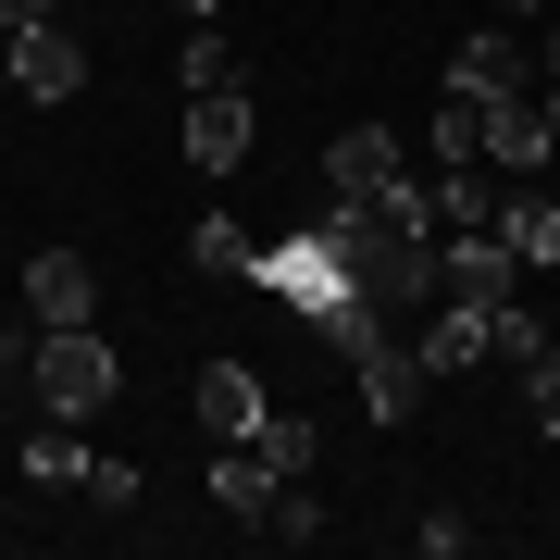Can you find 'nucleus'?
Segmentation results:
<instances>
[{
  "mask_svg": "<svg viewBox=\"0 0 560 560\" xmlns=\"http://www.w3.org/2000/svg\"><path fill=\"white\" fill-rule=\"evenodd\" d=\"M249 287L261 300H287L300 324H337L361 300V275H349V237H337V212L300 224V237H275V249H249Z\"/></svg>",
  "mask_w": 560,
  "mask_h": 560,
  "instance_id": "f257e3e1",
  "label": "nucleus"
},
{
  "mask_svg": "<svg viewBox=\"0 0 560 560\" xmlns=\"http://www.w3.org/2000/svg\"><path fill=\"white\" fill-rule=\"evenodd\" d=\"M38 411H62V423H88V411H113V386H125V361H113V337L101 324H38Z\"/></svg>",
  "mask_w": 560,
  "mask_h": 560,
  "instance_id": "f03ea898",
  "label": "nucleus"
},
{
  "mask_svg": "<svg viewBox=\"0 0 560 560\" xmlns=\"http://www.w3.org/2000/svg\"><path fill=\"white\" fill-rule=\"evenodd\" d=\"M523 88H536V50L511 38V25H460V50H448V101H523Z\"/></svg>",
  "mask_w": 560,
  "mask_h": 560,
  "instance_id": "7ed1b4c3",
  "label": "nucleus"
},
{
  "mask_svg": "<svg viewBox=\"0 0 560 560\" xmlns=\"http://www.w3.org/2000/svg\"><path fill=\"white\" fill-rule=\"evenodd\" d=\"M249 125H261L249 75L237 88H187V162H200V175H237V162H249Z\"/></svg>",
  "mask_w": 560,
  "mask_h": 560,
  "instance_id": "20e7f679",
  "label": "nucleus"
},
{
  "mask_svg": "<svg viewBox=\"0 0 560 560\" xmlns=\"http://www.w3.org/2000/svg\"><path fill=\"white\" fill-rule=\"evenodd\" d=\"M75 88H88V38H75V25H13V101H75Z\"/></svg>",
  "mask_w": 560,
  "mask_h": 560,
  "instance_id": "39448f33",
  "label": "nucleus"
},
{
  "mask_svg": "<svg viewBox=\"0 0 560 560\" xmlns=\"http://www.w3.org/2000/svg\"><path fill=\"white\" fill-rule=\"evenodd\" d=\"M399 125H337L324 138V200H374V187H399Z\"/></svg>",
  "mask_w": 560,
  "mask_h": 560,
  "instance_id": "423d86ee",
  "label": "nucleus"
},
{
  "mask_svg": "<svg viewBox=\"0 0 560 560\" xmlns=\"http://www.w3.org/2000/svg\"><path fill=\"white\" fill-rule=\"evenodd\" d=\"M499 162L486 150H460V162H436V175H423V200H436V237H486V224H499Z\"/></svg>",
  "mask_w": 560,
  "mask_h": 560,
  "instance_id": "0eeeda50",
  "label": "nucleus"
},
{
  "mask_svg": "<svg viewBox=\"0 0 560 560\" xmlns=\"http://www.w3.org/2000/svg\"><path fill=\"white\" fill-rule=\"evenodd\" d=\"M486 324H499V300H436V312H423V337H411V361H423L436 386H460V374L486 361Z\"/></svg>",
  "mask_w": 560,
  "mask_h": 560,
  "instance_id": "6e6552de",
  "label": "nucleus"
},
{
  "mask_svg": "<svg viewBox=\"0 0 560 560\" xmlns=\"http://www.w3.org/2000/svg\"><path fill=\"white\" fill-rule=\"evenodd\" d=\"M349 374H361V411H374V423H411V411H423V386H436V374L411 361V337H399V324H386V337L349 361Z\"/></svg>",
  "mask_w": 560,
  "mask_h": 560,
  "instance_id": "1a4fd4ad",
  "label": "nucleus"
},
{
  "mask_svg": "<svg viewBox=\"0 0 560 560\" xmlns=\"http://www.w3.org/2000/svg\"><path fill=\"white\" fill-rule=\"evenodd\" d=\"M25 312L38 324H101V275H88L75 249H38L25 261Z\"/></svg>",
  "mask_w": 560,
  "mask_h": 560,
  "instance_id": "9d476101",
  "label": "nucleus"
},
{
  "mask_svg": "<svg viewBox=\"0 0 560 560\" xmlns=\"http://www.w3.org/2000/svg\"><path fill=\"white\" fill-rule=\"evenodd\" d=\"M486 162H499V175H548V101L536 88H523V101H486Z\"/></svg>",
  "mask_w": 560,
  "mask_h": 560,
  "instance_id": "9b49d317",
  "label": "nucleus"
},
{
  "mask_svg": "<svg viewBox=\"0 0 560 560\" xmlns=\"http://www.w3.org/2000/svg\"><path fill=\"white\" fill-rule=\"evenodd\" d=\"M261 411H275V399H261L249 361H200V423H212V448H224V436H261Z\"/></svg>",
  "mask_w": 560,
  "mask_h": 560,
  "instance_id": "f8f14e48",
  "label": "nucleus"
},
{
  "mask_svg": "<svg viewBox=\"0 0 560 560\" xmlns=\"http://www.w3.org/2000/svg\"><path fill=\"white\" fill-rule=\"evenodd\" d=\"M499 237H511L523 275H536V261H560V200H548L536 175H511V187H499Z\"/></svg>",
  "mask_w": 560,
  "mask_h": 560,
  "instance_id": "ddd939ff",
  "label": "nucleus"
},
{
  "mask_svg": "<svg viewBox=\"0 0 560 560\" xmlns=\"http://www.w3.org/2000/svg\"><path fill=\"white\" fill-rule=\"evenodd\" d=\"M511 275H523V261H511L499 224H486V237H448V287H436V300H511Z\"/></svg>",
  "mask_w": 560,
  "mask_h": 560,
  "instance_id": "4468645a",
  "label": "nucleus"
},
{
  "mask_svg": "<svg viewBox=\"0 0 560 560\" xmlns=\"http://www.w3.org/2000/svg\"><path fill=\"white\" fill-rule=\"evenodd\" d=\"M324 523H337V511H324V486H312V474H287L275 499H261L249 536H261V548H324Z\"/></svg>",
  "mask_w": 560,
  "mask_h": 560,
  "instance_id": "2eb2a0df",
  "label": "nucleus"
},
{
  "mask_svg": "<svg viewBox=\"0 0 560 560\" xmlns=\"http://www.w3.org/2000/svg\"><path fill=\"white\" fill-rule=\"evenodd\" d=\"M88 474H101V448H88V436H75V423H62V411H50V423H38V436H25V486H75V499H88Z\"/></svg>",
  "mask_w": 560,
  "mask_h": 560,
  "instance_id": "dca6fc26",
  "label": "nucleus"
},
{
  "mask_svg": "<svg viewBox=\"0 0 560 560\" xmlns=\"http://www.w3.org/2000/svg\"><path fill=\"white\" fill-rule=\"evenodd\" d=\"M275 486H287V474H275L249 436H224V448H212V499L237 511V523H261V499H275Z\"/></svg>",
  "mask_w": 560,
  "mask_h": 560,
  "instance_id": "f3484780",
  "label": "nucleus"
},
{
  "mask_svg": "<svg viewBox=\"0 0 560 560\" xmlns=\"http://www.w3.org/2000/svg\"><path fill=\"white\" fill-rule=\"evenodd\" d=\"M187 261H200V275H249V237H237V212H200V224H187Z\"/></svg>",
  "mask_w": 560,
  "mask_h": 560,
  "instance_id": "a211bd4d",
  "label": "nucleus"
},
{
  "mask_svg": "<svg viewBox=\"0 0 560 560\" xmlns=\"http://www.w3.org/2000/svg\"><path fill=\"white\" fill-rule=\"evenodd\" d=\"M523 423H536V436L560 448V337H548L536 361H523Z\"/></svg>",
  "mask_w": 560,
  "mask_h": 560,
  "instance_id": "6ab92c4d",
  "label": "nucleus"
},
{
  "mask_svg": "<svg viewBox=\"0 0 560 560\" xmlns=\"http://www.w3.org/2000/svg\"><path fill=\"white\" fill-rule=\"evenodd\" d=\"M175 75H187V88H237V38H212V25H187Z\"/></svg>",
  "mask_w": 560,
  "mask_h": 560,
  "instance_id": "aec40b11",
  "label": "nucleus"
},
{
  "mask_svg": "<svg viewBox=\"0 0 560 560\" xmlns=\"http://www.w3.org/2000/svg\"><path fill=\"white\" fill-rule=\"evenodd\" d=\"M249 448L275 460V474H312V448H324V436H312L300 411H261V436H249Z\"/></svg>",
  "mask_w": 560,
  "mask_h": 560,
  "instance_id": "412c9836",
  "label": "nucleus"
},
{
  "mask_svg": "<svg viewBox=\"0 0 560 560\" xmlns=\"http://www.w3.org/2000/svg\"><path fill=\"white\" fill-rule=\"evenodd\" d=\"M536 349H548V324L523 312V300H499V324H486V361H511V374H523V361H536Z\"/></svg>",
  "mask_w": 560,
  "mask_h": 560,
  "instance_id": "4be33fe9",
  "label": "nucleus"
},
{
  "mask_svg": "<svg viewBox=\"0 0 560 560\" xmlns=\"http://www.w3.org/2000/svg\"><path fill=\"white\" fill-rule=\"evenodd\" d=\"M411 548H423V560H460V548H474V523H460V511H423Z\"/></svg>",
  "mask_w": 560,
  "mask_h": 560,
  "instance_id": "5701e85b",
  "label": "nucleus"
},
{
  "mask_svg": "<svg viewBox=\"0 0 560 560\" xmlns=\"http://www.w3.org/2000/svg\"><path fill=\"white\" fill-rule=\"evenodd\" d=\"M13 374H38V337H13V324H0V386Z\"/></svg>",
  "mask_w": 560,
  "mask_h": 560,
  "instance_id": "b1692460",
  "label": "nucleus"
},
{
  "mask_svg": "<svg viewBox=\"0 0 560 560\" xmlns=\"http://www.w3.org/2000/svg\"><path fill=\"white\" fill-rule=\"evenodd\" d=\"M0 25H62V0H0Z\"/></svg>",
  "mask_w": 560,
  "mask_h": 560,
  "instance_id": "393cba45",
  "label": "nucleus"
},
{
  "mask_svg": "<svg viewBox=\"0 0 560 560\" xmlns=\"http://www.w3.org/2000/svg\"><path fill=\"white\" fill-rule=\"evenodd\" d=\"M536 88H560V25H536Z\"/></svg>",
  "mask_w": 560,
  "mask_h": 560,
  "instance_id": "a878e982",
  "label": "nucleus"
},
{
  "mask_svg": "<svg viewBox=\"0 0 560 560\" xmlns=\"http://www.w3.org/2000/svg\"><path fill=\"white\" fill-rule=\"evenodd\" d=\"M499 13H511V25H548V0H499Z\"/></svg>",
  "mask_w": 560,
  "mask_h": 560,
  "instance_id": "bb28decb",
  "label": "nucleus"
},
{
  "mask_svg": "<svg viewBox=\"0 0 560 560\" xmlns=\"http://www.w3.org/2000/svg\"><path fill=\"white\" fill-rule=\"evenodd\" d=\"M536 101H548V150H560V88H536Z\"/></svg>",
  "mask_w": 560,
  "mask_h": 560,
  "instance_id": "cd10ccee",
  "label": "nucleus"
},
{
  "mask_svg": "<svg viewBox=\"0 0 560 560\" xmlns=\"http://www.w3.org/2000/svg\"><path fill=\"white\" fill-rule=\"evenodd\" d=\"M175 13H212V0H175Z\"/></svg>",
  "mask_w": 560,
  "mask_h": 560,
  "instance_id": "c85d7f7f",
  "label": "nucleus"
},
{
  "mask_svg": "<svg viewBox=\"0 0 560 560\" xmlns=\"http://www.w3.org/2000/svg\"><path fill=\"white\" fill-rule=\"evenodd\" d=\"M125 13H138V0H125Z\"/></svg>",
  "mask_w": 560,
  "mask_h": 560,
  "instance_id": "c756f323",
  "label": "nucleus"
}]
</instances>
